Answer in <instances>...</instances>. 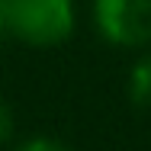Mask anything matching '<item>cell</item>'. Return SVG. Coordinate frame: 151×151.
<instances>
[{
	"mask_svg": "<svg viewBox=\"0 0 151 151\" xmlns=\"http://www.w3.org/2000/svg\"><path fill=\"white\" fill-rule=\"evenodd\" d=\"M132 100L142 106H151V55L132 71Z\"/></svg>",
	"mask_w": 151,
	"mask_h": 151,
	"instance_id": "obj_3",
	"label": "cell"
},
{
	"mask_svg": "<svg viewBox=\"0 0 151 151\" xmlns=\"http://www.w3.org/2000/svg\"><path fill=\"white\" fill-rule=\"evenodd\" d=\"M10 132H13V116H10V109L0 103V145L10 138Z\"/></svg>",
	"mask_w": 151,
	"mask_h": 151,
	"instance_id": "obj_4",
	"label": "cell"
},
{
	"mask_svg": "<svg viewBox=\"0 0 151 151\" xmlns=\"http://www.w3.org/2000/svg\"><path fill=\"white\" fill-rule=\"evenodd\" d=\"M96 26L116 45L151 42V0H96Z\"/></svg>",
	"mask_w": 151,
	"mask_h": 151,
	"instance_id": "obj_2",
	"label": "cell"
},
{
	"mask_svg": "<svg viewBox=\"0 0 151 151\" xmlns=\"http://www.w3.org/2000/svg\"><path fill=\"white\" fill-rule=\"evenodd\" d=\"M19 151H68V148H61L55 142H45V138H35V142H26Z\"/></svg>",
	"mask_w": 151,
	"mask_h": 151,
	"instance_id": "obj_5",
	"label": "cell"
},
{
	"mask_svg": "<svg viewBox=\"0 0 151 151\" xmlns=\"http://www.w3.org/2000/svg\"><path fill=\"white\" fill-rule=\"evenodd\" d=\"M3 26L32 45H55L74 26L71 0H0Z\"/></svg>",
	"mask_w": 151,
	"mask_h": 151,
	"instance_id": "obj_1",
	"label": "cell"
},
{
	"mask_svg": "<svg viewBox=\"0 0 151 151\" xmlns=\"http://www.w3.org/2000/svg\"><path fill=\"white\" fill-rule=\"evenodd\" d=\"M0 29H3V13H0Z\"/></svg>",
	"mask_w": 151,
	"mask_h": 151,
	"instance_id": "obj_6",
	"label": "cell"
}]
</instances>
